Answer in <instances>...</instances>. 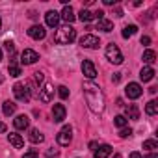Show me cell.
I'll return each instance as SVG.
<instances>
[{
	"mask_svg": "<svg viewBox=\"0 0 158 158\" xmlns=\"http://www.w3.org/2000/svg\"><path fill=\"white\" fill-rule=\"evenodd\" d=\"M84 99H86V102L93 114L101 115L104 112V95H102L101 88L97 84H93L91 80L84 82Z\"/></svg>",
	"mask_w": 158,
	"mask_h": 158,
	"instance_id": "6da1fadb",
	"label": "cell"
},
{
	"mask_svg": "<svg viewBox=\"0 0 158 158\" xmlns=\"http://www.w3.org/2000/svg\"><path fill=\"white\" fill-rule=\"evenodd\" d=\"M76 39V30L73 28V26H61V28H58L56 30V34H54V41L58 43V45H69V43H73Z\"/></svg>",
	"mask_w": 158,
	"mask_h": 158,
	"instance_id": "7a4b0ae2",
	"label": "cell"
},
{
	"mask_svg": "<svg viewBox=\"0 0 158 158\" xmlns=\"http://www.w3.org/2000/svg\"><path fill=\"white\" fill-rule=\"evenodd\" d=\"M106 60H108V61H112V63H115V65L123 63V54H121V50H119V47H117V45L110 43V45L106 47Z\"/></svg>",
	"mask_w": 158,
	"mask_h": 158,
	"instance_id": "3957f363",
	"label": "cell"
},
{
	"mask_svg": "<svg viewBox=\"0 0 158 158\" xmlns=\"http://www.w3.org/2000/svg\"><path fill=\"white\" fill-rule=\"evenodd\" d=\"M13 95H15V99L21 101V102H28V101H30V91H28V88H26L24 84H15V86H13Z\"/></svg>",
	"mask_w": 158,
	"mask_h": 158,
	"instance_id": "277c9868",
	"label": "cell"
},
{
	"mask_svg": "<svg viewBox=\"0 0 158 158\" xmlns=\"http://www.w3.org/2000/svg\"><path fill=\"white\" fill-rule=\"evenodd\" d=\"M71 134H73V128H71L69 125H65V127L58 132L56 141H58L60 145H63V147H65V145H69V143H71V139H73V136H71Z\"/></svg>",
	"mask_w": 158,
	"mask_h": 158,
	"instance_id": "5b68a950",
	"label": "cell"
},
{
	"mask_svg": "<svg viewBox=\"0 0 158 158\" xmlns=\"http://www.w3.org/2000/svg\"><path fill=\"white\" fill-rule=\"evenodd\" d=\"M80 45H82L84 48H99L101 41H99L97 35H93V34H86V35L80 37Z\"/></svg>",
	"mask_w": 158,
	"mask_h": 158,
	"instance_id": "8992f818",
	"label": "cell"
},
{
	"mask_svg": "<svg viewBox=\"0 0 158 158\" xmlns=\"http://www.w3.org/2000/svg\"><path fill=\"white\" fill-rule=\"evenodd\" d=\"M39 60V54L35 52V50H32V48H24L23 52H21V61L24 63V65H32V63H35Z\"/></svg>",
	"mask_w": 158,
	"mask_h": 158,
	"instance_id": "52a82bcc",
	"label": "cell"
},
{
	"mask_svg": "<svg viewBox=\"0 0 158 158\" xmlns=\"http://www.w3.org/2000/svg\"><path fill=\"white\" fill-rule=\"evenodd\" d=\"M52 97H54V86L52 84H43V88L39 89V99L43 101V102H50L52 101Z\"/></svg>",
	"mask_w": 158,
	"mask_h": 158,
	"instance_id": "ba28073f",
	"label": "cell"
},
{
	"mask_svg": "<svg viewBox=\"0 0 158 158\" xmlns=\"http://www.w3.org/2000/svg\"><path fill=\"white\" fill-rule=\"evenodd\" d=\"M82 73H84V76L88 78V80H95V76H97V69H95V65L89 60L82 61Z\"/></svg>",
	"mask_w": 158,
	"mask_h": 158,
	"instance_id": "9c48e42d",
	"label": "cell"
},
{
	"mask_svg": "<svg viewBox=\"0 0 158 158\" xmlns=\"http://www.w3.org/2000/svg\"><path fill=\"white\" fill-rule=\"evenodd\" d=\"M125 93H127V97H128V99H139V97H141V93H143V89H141V86H139V84L130 82V84L127 86Z\"/></svg>",
	"mask_w": 158,
	"mask_h": 158,
	"instance_id": "30bf717a",
	"label": "cell"
},
{
	"mask_svg": "<svg viewBox=\"0 0 158 158\" xmlns=\"http://www.w3.org/2000/svg\"><path fill=\"white\" fill-rule=\"evenodd\" d=\"M28 35H30L32 39H35V41H39V39H45V35H47V30H45L41 24H34V26L28 30Z\"/></svg>",
	"mask_w": 158,
	"mask_h": 158,
	"instance_id": "8fae6325",
	"label": "cell"
},
{
	"mask_svg": "<svg viewBox=\"0 0 158 158\" xmlns=\"http://www.w3.org/2000/svg\"><path fill=\"white\" fill-rule=\"evenodd\" d=\"M28 125H30V119H28V115H24V114H21V115H17V117L13 119V127H15L17 130H26Z\"/></svg>",
	"mask_w": 158,
	"mask_h": 158,
	"instance_id": "7c38bea8",
	"label": "cell"
},
{
	"mask_svg": "<svg viewBox=\"0 0 158 158\" xmlns=\"http://www.w3.org/2000/svg\"><path fill=\"white\" fill-rule=\"evenodd\" d=\"M45 21H47V26H50V28H56L58 24H60V13L58 11H47V15H45Z\"/></svg>",
	"mask_w": 158,
	"mask_h": 158,
	"instance_id": "4fadbf2b",
	"label": "cell"
},
{
	"mask_svg": "<svg viewBox=\"0 0 158 158\" xmlns=\"http://www.w3.org/2000/svg\"><path fill=\"white\" fill-rule=\"evenodd\" d=\"M65 106L63 104H54V108H52V117H54V121L56 123H61L63 119H65Z\"/></svg>",
	"mask_w": 158,
	"mask_h": 158,
	"instance_id": "5bb4252c",
	"label": "cell"
},
{
	"mask_svg": "<svg viewBox=\"0 0 158 158\" xmlns=\"http://www.w3.org/2000/svg\"><path fill=\"white\" fill-rule=\"evenodd\" d=\"M8 139H10V143H11L15 149H23V147H24V139H23L19 134H15V132L8 134Z\"/></svg>",
	"mask_w": 158,
	"mask_h": 158,
	"instance_id": "9a60e30c",
	"label": "cell"
},
{
	"mask_svg": "<svg viewBox=\"0 0 158 158\" xmlns=\"http://www.w3.org/2000/svg\"><path fill=\"white\" fill-rule=\"evenodd\" d=\"M112 154V147L110 145H99V149H95V158H108Z\"/></svg>",
	"mask_w": 158,
	"mask_h": 158,
	"instance_id": "2e32d148",
	"label": "cell"
},
{
	"mask_svg": "<svg viewBox=\"0 0 158 158\" xmlns=\"http://www.w3.org/2000/svg\"><path fill=\"white\" fill-rule=\"evenodd\" d=\"M139 78H141L143 82H151L152 78H154V69L152 67H143L141 73H139Z\"/></svg>",
	"mask_w": 158,
	"mask_h": 158,
	"instance_id": "e0dca14e",
	"label": "cell"
},
{
	"mask_svg": "<svg viewBox=\"0 0 158 158\" xmlns=\"http://www.w3.org/2000/svg\"><path fill=\"white\" fill-rule=\"evenodd\" d=\"M127 115H128V119L138 121V119H139V108H138L136 104H128V106H127Z\"/></svg>",
	"mask_w": 158,
	"mask_h": 158,
	"instance_id": "ac0fdd59",
	"label": "cell"
},
{
	"mask_svg": "<svg viewBox=\"0 0 158 158\" xmlns=\"http://www.w3.org/2000/svg\"><path fill=\"white\" fill-rule=\"evenodd\" d=\"M60 15H61V19H63V21H67V23H73V21L76 19V17H74V11H73V8H71V6H65V8H63V11H61Z\"/></svg>",
	"mask_w": 158,
	"mask_h": 158,
	"instance_id": "d6986e66",
	"label": "cell"
},
{
	"mask_svg": "<svg viewBox=\"0 0 158 158\" xmlns=\"http://www.w3.org/2000/svg\"><path fill=\"white\" fill-rule=\"evenodd\" d=\"M97 30H102V32H112L114 30V23L108 21V19H101L97 23Z\"/></svg>",
	"mask_w": 158,
	"mask_h": 158,
	"instance_id": "ffe728a7",
	"label": "cell"
},
{
	"mask_svg": "<svg viewBox=\"0 0 158 158\" xmlns=\"http://www.w3.org/2000/svg\"><path fill=\"white\" fill-rule=\"evenodd\" d=\"M15 110H17V104H13L11 101H6V102L2 104V112H4V115H13Z\"/></svg>",
	"mask_w": 158,
	"mask_h": 158,
	"instance_id": "44dd1931",
	"label": "cell"
},
{
	"mask_svg": "<svg viewBox=\"0 0 158 158\" xmlns=\"http://www.w3.org/2000/svg\"><path fill=\"white\" fill-rule=\"evenodd\" d=\"M28 138H30L32 143H41V141H43V134H41L37 128H32L30 134H28Z\"/></svg>",
	"mask_w": 158,
	"mask_h": 158,
	"instance_id": "7402d4cb",
	"label": "cell"
},
{
	"mask_svg": "<svg viewBox=\"0 0 158 158\" xmlns=\"http://www.w3.org/2000/svg\"><path fill=\"white\" fill-rule=\"evenodd\" d=\"M78 19H80L82 23H89V21H93L95 17H93V11H89V10L84 8V10L80 11V15H78Z\"/></svg>",
	"mask_w": 158,
	"mask_h": 158,
	"instance_id": "603a6c76",
	"label": "cell"
},
{
	"mask_svg": "<svg viewBox=\"0 0 158 158\" xmlns=\"http://www.w3.org/2000/svg\"><path fill=\"white\" fill-rule=\"evenodd\" d=\"M136 32H138V26H136V24H128V26H125V28H123V37H125V39H128V37H132Z\"/></svg>",
	"mask_w": 158,
	"mask_h": 158,
	"instance_id": "cb8c5ba5",
	"label": "cell"
},
{
	"mask_svg": "<svg viewBox=\"0 0 158 158\" xmlns=\"http://www.w3.org/2000/svg\"><path fill=\"white\" fill-rule=\"evenodd\" d=\"M154 60H156L154 50H145V52H143V63L151 65V63H154Z\"/></svg>",
	"mask_w": 158,
	"mask_h": 158,
	"instance_id": "d4e9b609",
	"label": "cell"
},
{
	"mask_svg": "<svg viewBox=\"0 0 158 158\" xmlns=\"http://www.w3.org/2000/svg\"><path fill=\"white\" fill-rule=\"evenodd\" d=\"M145 112H147V115H154L158 112V102L156 101H149L147 106H145Z\"/></svg>",
	"mask_w": 158,
	"mask_h": 158,
	"instance_id": "484cf974",
	"label": "cell"
},
{
	"mask_svg": "<svg viewBox=\"0 0 158 158\" xmlns=\"http://www.w3.org/2000/svg\"><path fill=\"white\" fill-rule=\"evenodd\" d=\"M8 71H10V76H21V67H19L15 61H11V63H10Z\"/></svg>",
	"mask_w": 158,
	"mask_h": 158,
	"instance_id": "4316f807",
	"label": "cell"
},
{
	"mask_svg": "<svg viewBox=\"0 0 158 158\" xmlns=\"http://www.w3.org/2000/svg\"><path fill=\"white\" fill-rule=\"evenodd\" d=\"M114 123H115V127H119V128H125V127L128 125V119H127L125 115H117V117L114 119Z\"/></svg>",
	"mask_w": 158,
	"mask_h": 158,
	"instance_id": "83f0119b",
	"label": "cell"
},
{
	"mask_svg": "<svg viewBox=\"0 0 158 158\" xmlns=\"http://www.w3.org/2000/svg\"><path fill=\"white\" fill-rule=\"evenodd\" d=\"M143 149H147V151H154V149H158V143H156L154 139H147V141H143Z\"/></svg>",
	"mask_w": 158,
	"mask_h": 158,
	"instance_id": "f1b7e54d",
	"label": "cell"
},
{
	"mask_svg": "<svg viewBox=\"0 0 158 158\" xmlns=\"http://www.w3.org/2000/svg\"><path fill=\"white\" fill-rule=\"evenodd\" d=\"M58 93H60L61 99H67V97H69V89H67L65 86H60V88H58Z\"/></svg>",
	"mask_w": 158,
	"mask_h": 158,
	"instance_id": "f546056e",
	"label": "cell"
},
{
	"mask_svg": "<svg viewBox=\"0 0 158 158\" xmlns=\"http://www.w3.org/2000/svg\"><path fill=\"white\" fill-rule=\"evenodd\" d=\"M4 45H6V50H8V52H10L11 56H15V45H13L11 41H6Z\"/></svg>",
	"mask_w": 158,
	"mask_h": 158,
	"instance_id": "4dcf8cb0",
	"label": "cell"
},
{
	"mask_svg": "<svg viewBox=\"0 0 158 158\" xmlns=\"http://www.w3.org/2000/svg\"><path fill=\"white\" fill-rule=\"evenodd\" d=\"M130 134H132V130H130V128H127V127H125V128H121V132H119V136H121V138H128Z\"/></svg>",
	"mask_w": 158,
	"mask_h": 158,
	"instance_id": "1f68e13d",
	"label": "cell"
},
{
	"mask_svg": "<svg viewBox=\"0 0 158 158\" xmlns=\"http://www.w3.org/2000/svg\"><path fill=\"white\" fill-rule=\"evenodd\" d=\"M34 78H35V82H37V84H41L45 76H43V73H34Z\"/></svg>",
	"mask_w": 158,
	"mask_h": 158,
	"instance_id": "d6a6232c",
	"label": "cell"
},
{
	"mask_svg": "<svg viewBox=\"0 0 158 158\" xmlns=\"http://www.w3.org/2000/svg\"><path fill=\"white\" fill-rule=\"evenodd\" d=\"M23 158H37V152H35V151H30V152H26Z\"/></svg>",
	"mask_w": 158,
	"mask_h": 158,
	"instance_id": "836d02e7",
	"label": "cell"
},
{
	"mask_svg": "<svg viewBox=\"0 0 158 158\" xmlns=\"http://www.w3.org/2000/svg\"><path fill=\"white\" fill-rule=\"evenodd\" d=\"M149 43H151V37H149V35H143V37H141V45H145V47H147Z\"/></svg>",
	"mask_w": 158,
	"mask_h": 158,
	"instance_id": "e575fe53",
	"label": "cell"
},
{
	"mask_svg": "<svg viewBox=\"0 0 158 158\" xmlns=\"http://www.w3.org/2000/svg\"><path fill=\"white\" fill-rule=\"evenodd\" d=\"M112 80H114V84H117V82L121 80V74H119V73H114V76H112Z\"/></svg>",
	"mask_w": 158,
	"mask_h": 158,
	"instance_id": "d590c367",
	"label": "cell"
},
{
	"mask_svg": "<svg viewBox=\"0 0 158 158\" xmlns=\"http://www.w3.org/2000/svg\"><path fill=\"white\" fill-rule=\"evenodd\" d=\"M104 2V6H114V4H117V0H102Z\"/></svg>",
	"mask_w": 158,
	"mask_h": 158,
	"instance_id": "8d00e7d4",
	"label": "cell"
},
{
	"mask_svg": "<svg viewBox=\"0 0 158 158\" xmlns=\"http://www.w3.org/2000/svg\"><path fill=\"white\" fill-rule=\"evenodd\" d=\"M6 130H8V127H6V125H4L2 121H0V134H4Z\"/></svg>",
	"mask_w": 158,
	"mask_h": 158,
	"instance_id": "74e56055",
	"label": "cell"
},
{
	"mask_svg": "<svg viewBox=\"0 0 158 158\" xmlns=\"http://www.w3.org/2000/svg\"><path fill=\"white\" fill-rule=\"evenodd\" d=\"M47 154H48V156H50V158H52V156H54V158H58V151H48V152H47Z\"/></svg>",
	"mask_w": 158,
	"mask_h": 158,
	"instance_id": "f35d334b",
	"label": "cell"
},
{
	"mask_svg": "<svg viewBox=\"0 0 158 158\" xmlns=\"http://www.w3.org/2000/svg\"><path fill=\"white\" fill-rule=\"evenodd\" d=\"M128 158H143V156H141L139 152H130V156H128Z\"/></svg>",
	"mask_w": 158,
	"mask_h": 158,
	"instance_id": "ab89813d",
	"label": "cell"
},
{
	"mask_svg": "<svg viewBox=\"0 0 158 158\" xmlns=\"http://www.w3.org/2000/svg\"><path fill=\"white\" fill-rule=\"evenodd\" d=\"M145 158H158V156H156V154H154V152H151V154H147V156H145Z\"/></svg>",
	"mask_w": 158,
	"mask_h": 158,
	"instance_id": "60d3db41",
	"label": "cell"
},
{
	"mask_svg": "<svg viewBox=\"0 0 158 158\" xmlns=\"http://www.w3.org/2000/svg\"><path fill=\"white\" fill-rule=\"evenodd\" d=\"M4 82V78H2V74H0V84H2Z\"/></svg>",
	"mask_w": 158,
	"mask_h": 158,
	"instance_id": "b9f144b4",
	"label": "cell"
},
{
	"mask_svg": "<svg viewBox=\"0 0 158 158\" xmlns=\"http://www.w3.org/2000/svg\"><path fill=\"white\" fill-rule=\"evenodd\" d=\"M0 61H2V50H0Z\"/></svg>",
	"mask_w": 158,
	"mask_h": 158,
	"instance_id": "7bdbcfd3",
	"label": "cell"
},
{
	"mask_svg": "<svg viewBox=\"0 0 158 158\" xmlns=\"http://www.w3.org/2000/svg\"><path fill=\"white\" fill-rule=\"evenodd\" d=\"M115 158H121V156H119V154H115Z\"/></svg>",
	"mask_w": 158,
	"mask_h": 158,
	"instance_id": "ee69618b",
	"label": "cell"
},
{
	"mask_svg": "<svg viewBox=\"0 0 158 158\" xmlns=\"http://www.w3.org/2000/svg\"><path fill=\"white\" fill-rule=\"evenodd\" d=\"M0 28H2V21H0Z\"/></svg>",
	"mask_w": 158,
	"mask_h": 158,
	"instance_id": "f6af8a7d",
	"label": "cell"
}]
</instances>
